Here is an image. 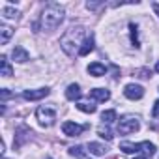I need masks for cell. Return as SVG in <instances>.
<instances>
[{
	"mask_svg": "<svg viewBox=\"0 0 159 159\" xmlns=\"http://www.w3.org/2000/svg\"><path fill=\"white\" fill-rule=\"evenodd\" d=\"M64 15H66V10L60 6V4H47L45 10L41 11L39 15V23L34 25V32H39L38 28L41 30H54L60 26V23L64 21Z\"/></svg>",
	"mask_w": 159,
	"mask_h": 159,
	"instance_id": "cell-1",
	"label": "cell"
},
{
	"mask_svg": "<svg viewBox=\"0 0 159 159\" xmlns=\"http://www.w3.org/2000/svg\"><path fill=\"white\" fill-rule=\"evenodd\" d=\"M84 34H86V30L83 28V26H71L69 30H66V34L60 38V47H62V51L67 54V56H73L75 54V51L79 52L81 51V47H83V39H84Z\"/></svg>",
	"mask_w": 159,
	"mask_h": 159,
	"instance_id": "cell-2",
	"label": "cell"
},
{
	"mask_svg": "<svg viewBox=\"0 0 159 159\" xmlns=\"http://www.w3.org/2000/svg\"><path fill=\"white\" fill-rule=\"evenodd\" d=\"M36 118H38L39 125L51 127V125H54V122H56V109L51 107V105H41V107H38V111H36Z\"/></svg>",
	"mask_w": 159,
	"mask_h": 159,
	"instance_id": "cell-3",
	"label": "cell"
},
{
	"mask_svg": "<svg viewBox=\"0 0 159 159\" xmlns=\"http://www.w3.org/2000/svg\"><path fill=\"white\" fill-rule=\"evenodd\" d=\"M139 127H140L139 118H137V116H131V114L122 116L120 122H118V133H120V135H131V133L139 131Z\"/></svg>",
	"mask_w": 159,
	"mask_h": 159,
	"instance_id": "cell-4",
	"label": "cell"
},
{
	"mask_svg": "<svg viewBox=\"0 0 159 159\" xmlns=\"http://www.w3.org/2000/svg\"><path fill=\"white\" fill-rule=\"evenodd\" d=\"M49 94H51V90L45 86V88H36V90H25L23 92V98L26 101H39V99L47 98Z\"/></svg>",
	"mask_w": 159,
	"mask_h": 159,
	"instance_id": "cell-5",
	"label": "cell"
},
{
	"mask_svg": "<svg viewBox=\"0 0 159 159\" xmlns=\"http://www.w3.org/2000/svg\"><path fill=\"white\" fill-rule=\"evenodd\" d=\"M124 96L127 98V99H142L144 98V88L140 86V84H127L125 88H124Z\"/></svg>",
	"mask_w": 159,
	"mask_h": 159,
	"instance_id": "cell-6",
	"label": "cell"
},
{
	"mask_svg": "<svg viewBox=\"0 0 159 159\" xmlns=\"http://www.w3.org/2000/svg\"><path fill=\"white\" fill-rule=\"evenodd\" d=\"M86 127H88V125H79V124H75V122H64V124H62V131H64V135H67V137H79Z\"/></svg>",
	"mask_w": 159,
	"mask_h": 159,
	"instance_id": "cell-7",
	"label": "cell"
},
{
	"mask_svg": "<svg viewBox=\"0 0 159 159\" xmlns=\"http://www.w3.org/2000/svg\"><path fill=\"white\" fill-rule=\"evenodd\" d=\"M90 98H92L94 101L105 103V101H109V99H111V92H109V90H105V88H94V90H90Z\"/></svg>",
	"mask_w": 159,
	"mask_h": 159,
	"instance_id": "cell-8",
	"label": "cell"
},
{
	"mask_svg": "<svg viewBox=\"0 0 159 159\" xmlns=\"http://www.w3.org/2000/svg\"><path fill=\"white\" fill-rule=\"evenodd\" d=\"M11 58L15 60V62H19V64H23V62H26L28 58H30V54H28V51L25 49V47H21V45H17L13 51H11Z\"/></svg>",
	"mask_w": 159,
	"mask_h": 159,
	"instance_id": "cell-9",
	"label": "cell"
},
{
	"mask_svg": "<svg viewBox=\"0 0 159 159\" xmlns=\"http://www.w3.org/2000/svg\"><path fill=\"white\" fill-rule=\"evenodd\" d=\"M81 96H83V92H81V86L79 84H69L67 86V90H66V98L69 99V101H79L81 99Z\"/></svg>",
	"mask_w": 159,
	"mask_h": 159,
	"instance_id": "cell-10",
	"label": "cell"
},
{
	"mask_svg": "<svg viewBox=\"0 0 159 159\" xmlns=\"http://www.w3.org/2000/svg\"><path fill=\"white\" fill-rule=\"evenodd\" d=\"M88 73H90L92 77H103V75L107 73V67H105L101 62H92V64L88 66Z\"/></svg>",
	"mask_w": 159,
	"mask_h": 159,
	"instance_id": "cell-11",
	"label": "cell"
},
{
	"mask_svg": "<svg viewBox=\"0 0 159 159\" xmlns=\"http://www.w3.org/2000/svg\"><path fill=\"white\" fill-rule=\"evenodd\" d=\"M155 144H152L150 140H144V142H139V152H142L146 157H152L155 153Z\"/></svg>",
	"mask_w": 159,
	"mask_h": 159,
	"instance_id": "cell-12",
	"label": "cell"
},
{
	"mask_svg": "<svg viewBox=\"0 0 159 159\" xmlns=\"http://www.w3.org/2000/svg\"><path fill=\"white\" fill-rule=\"evenodd\" d=\"M0 75L2 77H11L13 75V67L10 66L6 56H0Z\"/></svg>",
	"mask_w": 159,
	"mask_h": 159,
	"instance_id": "cell-13",
	"label": "cell"
},
{
	"mask_svg": "<svg viewBox=\"0 0 159 159\" xmlns=\"http://www.w3.org/2000/svg\"><path fill=\"white\" fill-rule=\"evenodd\" d=\"M13 36V30L8 26V25H0V43H2V45H6L8 41H10V38Z\"/></svg>",
	"mask_w": 159,
	"mask_h": 159,
	"instance_id": "cell-14",
	"label": "cell"
},
{
	"mask_svg": "<svg viewBox=\"0 0 159 159\" xmlns=\"http://www.w3.org/2000/svg\"><path fill=\"white\" fill-rule=\"evenodd\" d=\"M88 150H90V153H94V155H105V153H107V146L101 144V142H90V144H88Z\"/></svg>",
	"mask_w": 159,
	"mask_h": 159,
	"instance_id": "cell-15",
	"label": "cell"
},
{
	"mask_svg": "<svg viewBox=\"0 0 159 159\" xmlns=\"http://www.w3.org/2000/svg\"><path fill=\"white\" fill-rule=\"evenodd\" d=\"M92 51H94V36H90V38L83 43L81 51H79V56H86V54H90Z\"/></svg>",
	"mask_w": 159,
	"mask_h": 159,
	"instance_id": "cell-16",
	"label": "cell"
},
{
	"mask_svg": "<svg viewBox=\"0 0 159 159\" xmlns=\"http://www.w3.org/2000/svg\"><path fill=\"white\" fill-rule=\"evenodd\" d=\"M120 150L124 153H139V144H133V142L124 140V142H120Z\"/></svg>",
	"mask_w": 159,
	"mask_h": 159,
	"instance_id": "cell-17",
	"label": "cell"
},
{
	"mask_svg": "<svg viewBox=\"0 0 159 159\" xmlns=\"http://www.w3.org/2000/svg\"><path fill=\"white\" fill-rule=\"evenodd\" d=\"M98 135L101 137V139H105V140H112V131H111V127L107 125V124H103V125H99L98 127Z\"/></svg>",
	"mask_w": 159,
	"mask_h": 159,
	"instance_id": "cell-18",
	"label": "cell"
},
{
	"mask_svg": "<svg viewBox=\"0 0 159 159\" xmlns=\"http://www.w3.org/2000/svg\"><path fill=\"white\" fill-rule=\"evenodd\" d=\"M77 109L79 111H83V112H86V114H92V112H96V105L94 103H88V101H79L77 103Z\"/></svg>",
	"mask_w": 159,
	"mask_h": 159,
	"instance_id": "cell-19",
	"label": "cell"
},
{
	"mask_svg": "<svg viewBox=\"0 0 159 159\" xmlns=\"http://www.w3.org/2000/svg\"><path fill=\"white\" fill-rule=\"evenodd\" d=\"M28 135H30V131H28L26 127H19V129H17V140H15V146L19 148V146L28 139Z\"/></svg>",
	"mask_w": 159,
	"mask_h": 159,
	"instance_id": "cell-20",
	"label": "cell"
},
{
	"mask_svg": "<svg viewBox=\"0 0 159 159\" xmlns=\"http://www.w3.org/2000/svg\"><path fill=\"white\" fill-rule=\"evenodd\" d=\"M2 15L6 19H17L19 17V10H15L11 6H6V8H2Z\"/></svg>",
	"mask_w": 159,
	"mask_h": 159,
	"instance_id": "cell-21",
	"label": "cell"
},
{
	"mask_svg": "<svg viewBox=\"0 0 159 159\" xmlns=\"http://www.w3.org/2000/svg\"><path fill=\"white\" fill-rule=\"evenodd\" d=\"M101 120H103V124H112L114 120H116V111H105V112H101Z\"/></svg>",
	"mask_w": 159,
	"mask_h": 159,
	"instance_id": "cell-22",
	"label": "cell"
},
{
	"mask_svg": "<svg viewBox=\"0 0 159 159\" xmlns=\"http://www.w3.org/2000/svg\"><path fill=\"white\" fill-rule=\"evenodd\" d=\"M69 153H71L73 157H83V159H84L86 150H84V146H71V148H69Z\"/></svg>",
	"mask_w": 159,
	"mask_h": 159,
	"instance_id": "cell-23",
	"label": "cell"
},
{
	"mask_svg": "<svg viewBox=\"0 0 159 159\" xmlns=\"http://www.w3.org/2000/svg\"><path fill=\"white\" fill-rule=\"evenodd\" d=\"M129 30H131V43H133V47H139L140 43H139V32H137V25H129Z\"/></svg>",
	"mask_w": 159,
	"mask_h": 159,
	"instance_id": "cell-24",
	"label": "cell"
},
{
	"mask_svg": "<svg viewBox=\"0 0 159 159\" xmlns=\"http://www.w3.org/2000/svg\"><path fill=\"white\" fill-rule=\"evenodd\" d=\"M103 6V2H86V8L90 10V11H96V10H99Z\"/></svg>",
	"mask_w": 159,
	"mask_h": 159,
	"instance_id": "cell-25",
	"label": "cell"
},
{
	"mask_svg": "<svg viewBox=\"0 0 159 159\" xmlns=\"http://www.w3.org/2000/svg\"><path fill=\"white\" fill-rule=\"evenodd\" d=\"M152 116H153V118L159 116V99H157V101L153 103V107H152Z\"/></svg>",
	"mask_w": 159,
	"mask_h": 159,
	"instance_id": "cell-26",
	"label": "cell"
},
{
	"mask_svg": "<svg viewBox=\"0 0 159 159\" xmlns=\"http://www.w3.org/2000/svg\"><path fill=\"white\" fill-rule=\"evenodd\" d=\"M0 96H2V99H8V98H11V92L8 88H4L2 92H0Z\"/></svg>",
	"mask_w": 159,
	"mask_h": 159,
	"instance_id": "cell-27",
	"label": "cell"
},
{
	"mask_svg": "<svg viewBox=\"0 0 159 159\" xmlns=\"http://www.w3.org/2000/svg\"><path fill=\"white\" fill-rule=\"evenodd\" d=\"M152 8H153V11H155V13H157V15H159V4H153V6H152Z\"/></svg>",
	"mask_w": 159,
	"mask_h": 159,
	"instance_id": "cell-28",
	"label": "cell"
},
{
	"mask_svg": "<svg viewBox=\"0 0 159 159\" xmlns=\"http://www.w3.org/2000/svg\"><path fill=\"white\" fill-rule=\"evenodd\" d=\"M135 159H148L146 155H139V157H135Z\"/></svg>",
	"mask_w": 159,
	"mask_h": 159,
	"instance_id": "cell-29",
	"label": "cell"
},
{
	"mask_svg": "<svg viewBox=\"0 0 159 159\" xmlns=\"http://www.w3.org/2000/svg\"><path fill=\"white\" fill-rule=\"evenodd\" d=\"M155 71H157V73H159V62H157V64H155Z\"/></svg>",
	"mask_w": 159,
	"mask_h": 159,
	"instance_id": "cell-30",
	"label": "cell"
},
{
	"mask_svg": "<svg viewBox=\"0 0 159 159\" xmlns=\"http://www.w3.org/2000/svg\"><path fill=\"white\" fill-rule=\"evenodd\" d=\"M84 159H88V157H84Z\"/></svg>",
	"mask_w": 159,
	"mask_h": 159,
	"instance_id": "cell-31",
	"label": "cell"
},
{
	"mask_svg": "<svg viewBox=\"0 0 159 159\" xmlns=\"http://www.w3.org/2000/svg\"><path fill=\"white\" fill-rule=\"evenodd\" d=\"M47 159H51V157H47Z\"/></svg>",
	"mask_w": 159,
	"mask_h": 159,
	"instance_id": "cell-32",
	"label": "cell"
}]
</instances>
